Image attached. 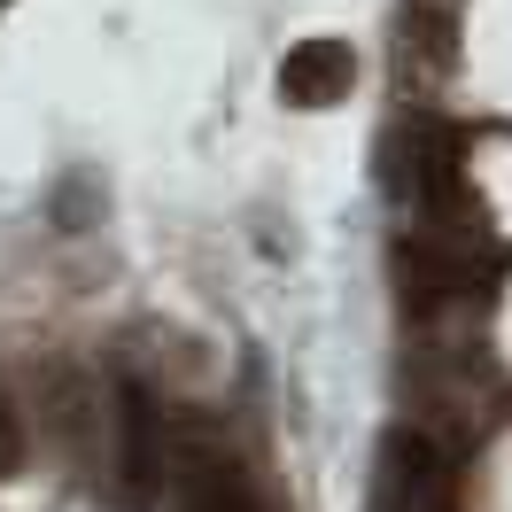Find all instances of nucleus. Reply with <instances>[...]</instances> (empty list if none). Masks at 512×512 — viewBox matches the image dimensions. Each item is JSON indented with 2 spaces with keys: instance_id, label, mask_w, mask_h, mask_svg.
Segmentation results:
<instances>
[{
  "instance_id": "obj_1",
  "label": "nucleus",
  "mask_w": 512,
  "mask_h": 512,
  "mask_svg": "<svg viewBox=\"0 0 512 512\" xmlns=\"http://www.w3.org/2000/svg\"><path fill=\"white\" fill-rule=\"evenodd\" d=\"M388 489L404 512H458V450L443 443V427L404 419L388 435Z\"/></svg>"
},
{
  "instance_id": "obj_2",
  "label": "nucleus",
  "mask_w": 512,
  "mask_h": 512,
  "mask_svg": "<svg viewBox=\"0 0 512 512\" xmlns=\"http://www.w3.org/2000/svg\"><path fill=\"white\" fill-rule=\"evenodd\" d=\"M350 78H357L350 39H303V47H288V63H280V94L295 109H326V101L350 94Z\"/></svg>"
},
{
  "instance_id": "obj_3",
  "label": "nucleus",
  "mask_w": 512,
  "mask_h": 512,
  "mask_svg": "<svg viewBox=\"0 0 512 512\" xmlns=\"http://www.w3.org/2000/svg\"><path fill=\"white\" fill-rule=\"evenodd\" d=\"M24 450H32V427H24V412L0 396V481L24 474Z\"/></svg>"
}]
</instances>
